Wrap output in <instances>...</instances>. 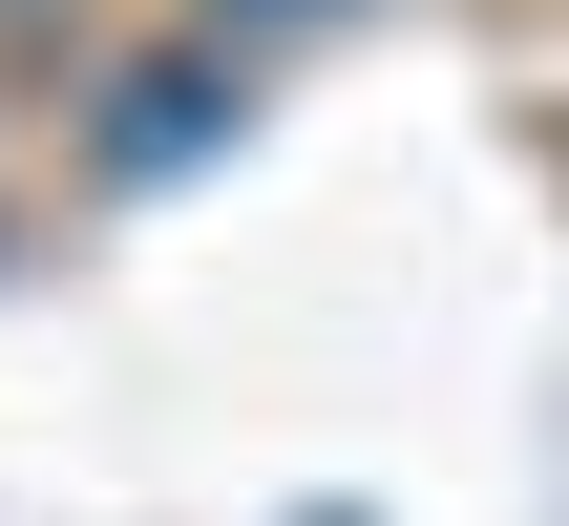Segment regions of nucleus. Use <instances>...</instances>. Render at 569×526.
<instances>
[{"label": "nucleus", "instance_id": "2", "mask_svg": "<svg viewBox=\"0 0 569 526\" xmlns=\"http://www.w3.org/2000/svg\"><path fill=\"white\" fill-rule=\"evenodd\" d=\"M211 21H338V0H211Z\"/></svg>", "mask_w": 569, "mask_h": 526}, {"label": "nucleus", "instance_id": "1", "mask_svg": "<svg viewBox=\"0 0 569 526\" xmlns=\"http://www.w3.org/2000/svg\"><path fill=\"white\" fill-rule=\"evenodd\" d=\"M211 127H232V84H211V63H148V84H127V127H106V169H190Z\"/></svg>", "mask_w": 569, "mask_h": 526}]
</instances>
